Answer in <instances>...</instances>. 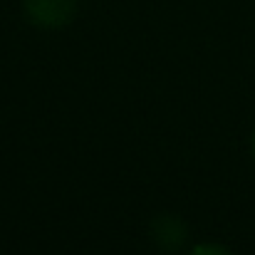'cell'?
Listing matches in <instances>:
<instances>
[{
	"mask_svg": "<svg viewBox=\"0 0 255 255\" xmlns=\"http://www.w3.org/2000/svg\"><path fill=\"white\" fill-rule=\"evenodd\" d=\"M77 12V0H25V15L37 27H65Z\"/></svg>",
	"mask_w": 255,
	"mask_h": 255,
	"instance_id": "1",
	"label": "cell"
},
{
	"mask_svg": "<svg viewBox=\"0 0 255 255\" xmlns=\"http://www.w3.org/2000/svg\"><path fill=\"white\" fill-rule=\"evenodd\" d=\"M253 154H255V134H253Z\"/></svg>",
	"mask_w": 255,
	"mask_h": 255,
	"instance_id": "4",
	"label": "cell"
},
{
	"mask_svg": "<svg viewBox=\"0 0 255 255\" xmlns=\"http://www.w3.org/2000/svg\"><path fill=\"white\" fill-rule=\"evenodd\" d=\"M191 255H233L228 248L223 246H216V243H203V246H196Z\"/></svg>",
	"mask_w": 255,
	"mask_h": 255,
	"instance_id": "3",
	"label": "cell"
},
{
	"mask_svg": "<svg viewBox=\"0 0 255 255\" xmlns=\"http://www.w3.org/2000/svg\"><path fill=\"white\" fill-rule=\"evenodd\" d=\"M151 236L159 248H164L166 253H173L186 241V226L173 216H159L151 226Z\"/></svg>",
	"mask_w": 255,
	"mask_h": 255,
	"instance_id": "2",
	"label": "cell"
}]
</instances>
